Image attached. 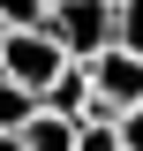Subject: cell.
I'll return each instance as SVG.
<instances>
[{
	"label": "cell",
	"mask_w": 143,
	"mask_h": 151,
	"mask_svg": "<svg viewBox=\"0 0 143 151\" xmlns=\"http://www.w3.org/2000/svg\"><path fill=\"white\" fill-rule=\"evenodd\" d=\"M45 30L60 38L68 60H90L98 45H113V0H53L45 8Z\"/></svg>",
	"instance_id": "6da1fadb"
},
{
	"label": "cell",
	"mask_w": 143,
	"mask_h": 151,
	"mask_svg": "<svg viewBox=\"0 0 143 151\" xmlns=\"http://www.w3.org/2000/svg\"><path fill=\"white\" fill-rule=\"evenodd\" d=\"M60 60H68V53H60V38L45 30V23H15V30L0 38V76H15V83H30V91L53 83Z\"/></svg>",
	"instance_id": "7a4b0ae2"
},
{
	"label": "cell",
	"mask_w": 143,
	"mask_h": 151,
	"mask_svg": "<svg viewBox=\"0 0 143 151\" xmlns=\"http://www.w3.org/2000/svg\"><path fill=\"white\" fill-rule=\"evenodd\" d=\"M83 76H90V98H98V106H136L143 98V53H128L121 38H113V45H98V53L83 60Z\"/></svg>",
	"instance_id": "3957f363"
},
{
	"label": "cell",
	"mask_w": 143,
	"mask_h": 151,
	"mask_svg": "<svg viewBox=\"0 0 143 151\" xmlns=\"http://www.w3.org/2000/svg\"><path fill=\"white\" fill-rule=\"evenodd\" d=\"M38 106H45V113H68V121H83V113H90V76H83V60H60L53 83H38Z\"/></svg>",
	"instance_id": "277c9868"
},
{
	"label": "cell",
	"mask_w": 143,
	"mask_h": 151,
	"mask_svg": "<svg viewBox=\"0 0 143 151\" xmlns=\"http://www.w3.org/2000/svg\"><path fill=\"white\" fill-rule=\"evenodd\" d=\"M15 144H23V151H75V121H68V113H45V106H38L30 121L15 129Z\"/></svg>",
	"instance_id": "5b68a950"
},
{
	"label": "cell",
	"mask_w": 143,
	"mask_h": 151,
	"mask_svg": "<svg viewBox=\"0 0 143 151\" xmlns=\"http://www.w3.org/2000/svg\"><path fill=\"white\" fill-rule=\"evenodd\" d=\"M30 113H38V91H30V83H15V76H0V136H15Z\"/></svg>",
	"instance_id": "8992f818"
},
{
	"label": "cell",
	"mask_w": 143,
	"mask_h": 151,
	"mask_svg": "<svg viewBox=\"0 0 143 151\" xmlns=\"http://www.w3.org/2000/svg\"><path fill=\"white\" fill-rule=\"evenodd\" d=\"M113 38L128 53H143V0H113Z\"/></svg>",
	"instance_id": "52a82bcc"
},
{
	"label": "cell",
	"mask_w": 143,
	"mask_h": 151,
	"mask_svg": "<svg viewBox=\"0 0 143 151\" xmlns=\"http://www.w3.org/2000/svg\"><path fill=\"white\" fill-rule=\"evenodd\" d=\"M113 129H121V151H143V98L113 113Z\"/></svg>",
	"instance_id": "ba28073f"
},
{
	"label": "cell",
	"mask_w": 143,
	"mask_h": 151,
	"mask_svg": "<svg viewBox=\"0 0 143 151\" xmlns=\"http://www.w3.org/2000/svg\"><path fill=\"white\" fill-rule=\"evenodd\" d=\"M45 8H53V0H0V23H8V30H15V23H45Z\"/></svg>",
	"instance_id": "9c48e42d"
},
{
	"label": "cell",
	"mask_w": 143,
	"mask_h": 151,
	"mask_svg": "<svg viewBox=\"0 0 143 151\" xmlns=\"http://www.w3.org/2000/svg\"><path fill=\"white\" fill-rule=\"evenodd\" d=\"M0 151H23V144H15V136H0Z\"/></svg>",
	"instance_id": "30bf717a"
},
{
	"label": "cell",
	"mask_w": 143,
	"mask_h": 151,
	"mask_svg": "<svg viewBox=\"0 0 143 151\" xmlns=\"http://www.w3.org/2000/svg\"><path fill=\"white\" fill-rule=\"evenodd\" d=\"M0 38H8V23H0Z\"/></svg>",
	"instance_id": "8fae6325"
}]
</instances>
